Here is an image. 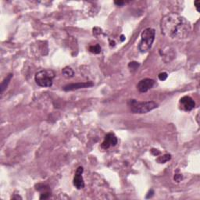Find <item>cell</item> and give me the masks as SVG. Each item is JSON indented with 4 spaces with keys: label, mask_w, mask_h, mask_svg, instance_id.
<instances>
[{
    "label": "cell",
    "mask_w": 200,
    "mask_h": 200,
    "mask_svg": "<svg viewBox=\"0 0 200 200\" xmlns=\"http://www.w3.org/2000/svg\"><path fill=\"white\" fill-rule=\"evenodd\" d=\"M94 84L91 81L88 82H79L75 83V84H69V85H65L63 88V89L65 92H70V91H74V90L81 89V88H87L92 87Z\"/></svg>",
    "instance_id": "7"
},
{
    "label": "cell",
    "mask_w": 200,
    "mask_h": 200,
    "mask_svg": "<svg viewBox=\"0 0 200 200\" xmlns=\"http://www.w3.org/2000/svg\"><path fill=\"white\" fill-rule=\"evenodd\" d=\"M171 159V156L170 154H165L162 157H159V158H157V161L159 163H165L167 161H169L170 159Z\"/></svg>",
    "instance_id": "13"
},
{
    "label": "cell",
    "mask_w": 200,
    "mask_h": 200,
    "mask_svg": "<svg viewBox=\"0 0 200 200\" xmlns=\"http://www.w3.org/2000/svg\"><path fill=\"white\" fill-rule=\"evenodd\" d=\"M154 84H155L154 80L150 78H145L139 81V84L137 85V88L140 92H146L153 87Z\"/></svg>",
    "instance_id": "6"
},
{
    "label": "cell",
    "mask_w": 200,
    "mask_h": 200,
    "mask_svg": "<svg viewBox=\"0 0 200 200\" xmlns=\"http://www.w3.org/2000/svg\"><path fill=\"white\" fill-rule=\"evenodd\" d=\"M128 106L134 113H147L158 107V104L154 101L139 102L135 99L128 100Z\"/></svg>",
    "instance_id": "2"
},
{
    "label": "cell",
    "mask_w": 200,
    "mask_h": 200,
    "mask_svg": "<svg viewBox=\"0 0 200 200\" xmlns=\"http://www.w3.org/2000/svg\"><path fill=\"white\" fill-rule=\"evenodd\" d=\"M114 3H115V5L117 6H121L124 5V2H123V1H115L114 2Z\"/></svg>",
    "instance_id": "20"
},
{
    "label": "cell",
    "mask_w": 200,
    "mask_h": 200,
    "mask_svg": "<svg viewBox=\"0 0 200 200\" xmlns=\"http://www.w3.org/2000/svg\"><path fill=\"white\" fill-rule=\"evenodd\" d=\"M117 144V139L114 134L108 133L104 138V141L101 145V147L103 149H108L111 146H115Z\"/></svg>",
    "instance_id": "9"
},
{
    "label": "cell",
    "mask_w": 200,
    "mask_h": 200,
    "mask_svg": "<svg viewBox=\"0 0 200 200\" xmlns=\"http://www.w3.org/2000/svg\"><path fill=\"white\" fill-rule=\"evenodd\" d=\"M162 34L172 39H186L191 33V24L184 17L177 13H168L160 21Z\"/></svg>",
    "instance_id": "1"
},
{
    "label": "cell",
    "mask_w": 200,
    "mask_h": 200,
    "mask_svg": "<svg viewBox=\"0 0 200 200\" xmlns=\"http://www.w3.org/2000/svg\"><path fill=\"white\" fill-rule=\"evenodd\" d=\"M180 106L183 110L191 111L195 108V103L190 96L185 95L180 99Z\"/></svg>",
    "instance_id": "5"
},
{
    "label": "cell",
    "mask_w": 200,
    "mask_h": 200,
    "mask_svg": "<svg viewBox=\"0 0 200 200\" xmlns=\"http://www.w3.org/2000/svg\"><path fill=\"white\" fill-rule=\"evenodd\" d=\"M89 51L95 54H99L101 52V47L99 45H95V46H91L89 47Z\"/></svg>",
    "instance_id": "14"
},
{
    "label": "cell",
    "mask_w": 200,
    "mask_h": 200,
    "mask_svg": "<svg viewBox=\"0 0 200 200\" xmlns=\"http://www.w3.org/2000/svg\"><path fill=\"white\" fill-rule=\"evenodd\" d=\"M151 152L153 154L154 156H158V155H159V154H160V152H159L158 149H152Z\"/></svg>",
    "instance_id": "18"
},
{
    "label": "cell",
    "mask_w": 200,
    "mask_h": 200,
    "mask_svg": "<svg viewBox=\"0 0 200 200\" xmlns=\"http://www.w3.org/2000/svg\"><path fill=\"white\" fill-rule=\"evenodd\" d=\"M62 74H63L64 77H67V78H70V77H74V70H73L70 67H67L63 69V70H62Z\"/></svg>",
    "instance_id": "11"
},
{
    "label": "cell",
    "mask_w": 200,
    "mask_h": 200,
    "mask_svg": "<svg viewBox=\"0 0 200 200\" xmlns=\"http://www.w3.org/2000/svg\"><path fill=\"white\" fill-rule=\"evenodd\" d=\"M36 190L41 192L40 195V199H49L51 195V191L48 185H44V184H39L36 185Z\"/></svg>",
    "instance_id": "10"
},
{
    "label": "cell",
    "mask_w": 200,
    "mask_h": 200,
    "mask_svg": "<svg viewBox=\"0 0 200 200\" xmlns=\"http://www.w3.org/2000/svg\"><path fill=\"white\" fill-rule=\"evenodd\" d=\"M121 41H123L124 40H125V37H124V35L121 36Z\"/></svg>",
    "instance_id": "22"
},
{
    "label": "cell",
    "mask_w": 200,
    "mask_h": 200,
    "mask_svg": "<svg viewBox=\"0 0 200 200\" xmlns=\"http://www.w3.org/2000/svg\"><path fill=\"white\" fill-rule=\"evenodd\" d=\"M182 180V175L181 174H175L174 181L177 182H180Z\"/></svg>",
    "instance_id": "17"
},
{
    "label": "cell",
    "mask_w": 200,
    "mask_h": 200,
    "mask_svg": "<svg viewBox=\"0 0 200 200\" xmlns=\"http://www.w3.org/2000/svg\"><path fill=\"white\" fill-rule=\"evenodd\" d=\"M156 36V31L153 28H148L145 29L141 34V41L139 42V49L142 53L149 52L152 48Z\"/></svg>",
    "instance_id": "3"
},
{
    "label": "cell",
    "mask_w": 200,
    "mask_h": 200,
    "mask_svg": "<svg viewBox=\"0 0 200 200\" xmlns=\"http://www.w3.org/2000/svg\"><path fill=\"white\" fill-rule=\"evenodd\" d=\"M167 77H168V75H167V74L166 72H162V73H160V74L158 75L159 79L160 80V81H164L165 80H167Z\"/></svg>",
    "instance_id": "16"
},
{
    "label": "cell",
    "mask_w": 200,
    "mask_h": 200,
    "mask_svg": "<svg viewBox=\"0 0 200 200\" xmlns=\"http://www.w3.org/2000/svg\"><path fill=\"white\" fill-rule=\"evenodd\" d=\"M12 77H13V74H8V76L6 77L5 79L3 80V81L1 84V92L3 93V91L6 89V88L7 87L8 84L10 83Z\"/></svg>",
    "instance_id": "12"
},
{
    "label": "cell",
    "mask_w": 200,
    "mask_h": 200,
    "mask_svg": "<svg viewBox=\"0 0 200 200\" xmlns=\"http://www.w3.org/2000/svg\"><path fill=\"white\" fill-rule=\"evenodd\" d=\"M84 171L82 167H77L75 172L74 177V185L77 188V189H81L85 187V182L82 177V174Z\"/></svg>",
    "instance_id": "8"
},
{
    "label": "cell",
    "mask_w": 200,
    "mask_h": 200,
    "mask_svg": "<svg viewBox=\"0 0 200 200\" xmlns=\"http://www.w3.org/2000/svg\"><path fill=\"white\" fill-rule=\"evenodd\" d=\"M194 4H195V8H196V10H197L198 12H199V4H200V1H199V0H197V1H195V3H194Z\"/></svg>",
    "instance_id": "21"
},
{
    "label": "cell",
    "mask_w": 200,
    "mask_h": 200,
    "mask_svg": "<svg viewBox=\"0 0 200 200\" xmlns=\"http://www.w3.org/2000/svg\"><path fill=\"white\" fill-rule=\"evenodd\" d=\"M128 67H129V68L131 70H136L138 67H139V63H138V62H135V61L131 62V63H129Z\"/></svg>",
    "instance_id": "15"
},
{
    "label": "cell",
    "mask_w": 200,
    "mask_h": 200,
    "mask_svg": "<svg viewBox=\"0 0 200 200\" xmlns=\"http://www.w3.org/2000/svg\"><path fill=\"white\" fill-rule=\"evenodd\" d=\"M55 73L52 70H41L35 74L34 80L37 85L42 88H49L52 85Z\"/></svg>",
    "instance_id": "4"
},
{
    "label": "cell",
    "mask_w": 200,
    "mask_h": 200,
    "mask_svg": "<svg viewBox=\"0 0 200 200\" xmlns=\"http://www.w3.org/2000/svg\"><path fill=\"white\" fill-rule=\"evenodd\" d=\"M154 194V191L152 189H151L150 191H149V192H148V194H147L146 195V199H149V198L152 197V195H153Z\"/></svg>",
    "instance_id": "19"
}]
</instances>
